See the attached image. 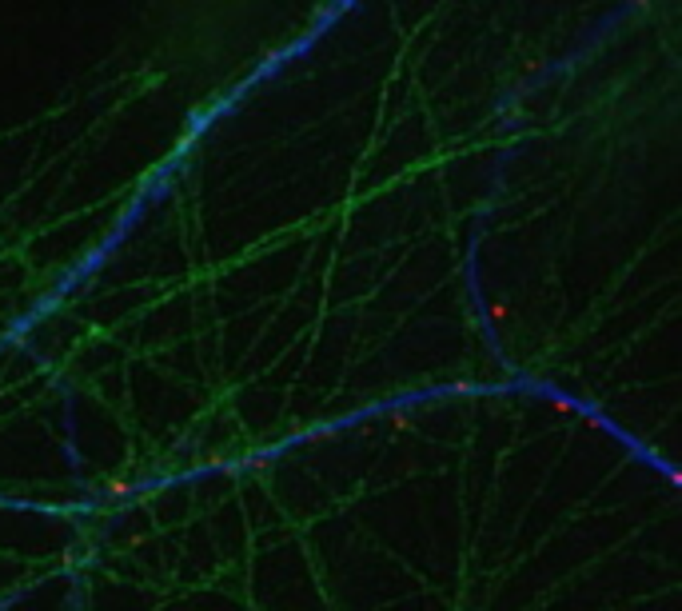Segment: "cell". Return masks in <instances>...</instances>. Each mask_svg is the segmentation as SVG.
Segmentation results:
<instances>
[{
  "label": "cell",
  "mask_w": 682,
  "mask_h": 611,
  "mask_svg": "<svg viewBox=\"0 0 682 611\" xmlns=\"http://www.w3.org/2000/svg\"><path fill=\"white\" fill-rule=\"evenodd\" d=\"M507 316H511V304L495 300V304H491V324H507Z\"/></svg>",
  "instance_id": "cell-1"
},
{
  "label": "cell",
  "mask_w": 682,
  "mask_h": 611,
  "mask_svg": "<svg viewBox=\"0 0 682 611\" xmlns=\"http://www.w3.org/2000/svg\"><path fill=\"white\" fill-rule=\"evenodd\" d=\"M634 4H646V0H634Z\"/></svg>",
  "instance_id": "cell-2"
}]
</instances>
